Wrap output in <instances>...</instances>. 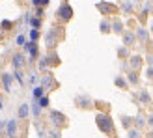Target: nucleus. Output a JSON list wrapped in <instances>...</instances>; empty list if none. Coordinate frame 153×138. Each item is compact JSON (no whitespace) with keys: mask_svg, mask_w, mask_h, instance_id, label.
<instances>
[{"mask_svg":"<svg viewBox=\"0 0 153 138\" xmlns=\"http://www.w3.org/2000/svg\"><path fill=\"white\" fill-rule=\"evenodd\" d=\"M26 114H28V106H26V105H22L21 108H19V116H21V118H25Z\"/></svg>","mask_w":153,"mask_h":138,"instance_id":"obj_6","label":"nucleus"},{"mask_svg":"<svg viewBox=\"0 0 153 138\" xmlns=\"http://www.w3.org/2000/svg\"><path fill=\"white\" fill-rule=\"evenodd\" d=\"M13 65L17 69H21L22 65H25V58H22V54H15L13 56Z\"/></svg>","mask_w":153,"mask_h":138,"instance_id":"obj_4","label":"nucleus"},{"mask_svg":"<svg viewBox=\"0 0 153 138\" xmlns=\"http://www.w3.org/2000/svg\"><path fill=\"white\" fill-rule=\"evenodd\" d=\"M34 95H36V97H39V95H41V88H37V90H34Z\"/></svg>","mask_w":153,"mask_h":138,"instance_id":"obj_11","label":"nucleus"},{"mask_svg":"<svg viewBox=\"0 0 153 138\" xmlns=\"http://www.w3.org/2000/svg\"><path fill=\"white\" fill-rule=\"evenodd\" d=\"M47 103H49V101H47V97H43L41 101H39V105H41V106H47Z\"/></svg>","mask_w":153,"mask_h":138,"instance_id":"obj_9","label":"nucleus"},{"mask_svg":"<svg viewBox=\"0 0 153 138\" xmlns=\"http://www.w3.org/2000/svg\"><path fill=\"white\" fill-rule=\"evenodd\" d=\"M11 26H13L11 21H2V28H4V30H10Z\"/></svg>","mask_w":153,"mask_h":138,"instance_id":"obj_7","label":"nucleus"},{"mask_svg":"<svg viewBox=\"0 0 153 138\" xmlns=\"http://www.w3.org/2000/svg\"><path fill=\"white\" fill-rule=\"evenodd\" d=\"M6 134L11 136V138L17 134V123H15V119H10V121L6 123Z\"/></svg>","mask_w":153,"mask_h":138,"instance_id":"obj_2","label":"nucleus"},{"mask_svg":"<svg viewBox=\"0 0 153 138\" xmlns=\"http://www.w3.org/2000/svg\"><path fill=\"white\" fill-rule=\"evenodd\" d=\"M71 15H73V10L69 6L64 4L62 7H60V17H62V19H71Z\"/></svg>","mask_w":153,"mask_h":138,"instance_id":"obj_3","label":"nucleus"},{"mask_svg":"<svg viewBox=\"0 0 153 138\" xmlns=\"http://www.w3.org/2000/svg\"><path fill=\"white\" fill-rule=\"evenodd\" d=\"M17 45H25V37H22V36L17 37Z\"/></svg>","mask_w":153,"mask_h":138,"instance_id":"obj_8","label":"nucleus"},{"mask_svg":"<svg viewBox=\"0 0 153 138\" xmlns=\"http://www.w3.org/2000/svg\"><path fill=\"white\" fill-rule=\"evenodd\" d=\"M2 82H4V90H10L11 88V76L10 75H4L2 76Z\"/></svg>","mask_w":153,"mask_h":138,"instance_id":"obj_5","label":"nucleus"},{"mask_svg":"<svg viewBox=\"0 0 153 138\" xmlns=\"http://www.w3.org/2000/svg\"><path fill=\"white\" fill-rule=\"evenodd\" d=\"M0 39H2V34H0Z\"/></svg>","mask_w":153,"mask_h":138,"instance_id":"obj_12","label":"nucleus"},{"mask_svg":"<svg viewBox=\"0 0 153 138\" xmlns=\"http://www.w3.org/2000/svg\"><path fill=\"white\" fill-rule=\"evenodd\" d=\"M97 123H99V127L103 129V133L108 134L112 131V121H110L108 116H97Z\"/></svg>","mask_w":153,"mask_h":138,"instance_id":"obj_1","label":"nucleus"},{"mask_svg":"<svg viewBox=\"0 0 153 138\" xmlns=\"http://www.w3.org/2000/svg\"><path fill=\"white\" fill-rule=\"evenodd\" d=\"M49 2V0H34V4L37 6V4H47Z\"/></svg>","mask_w":153,"mask_h":138,"instance_id":"obj_10","label":"nucleus"}]
</instances>
